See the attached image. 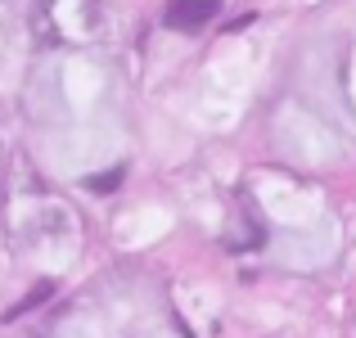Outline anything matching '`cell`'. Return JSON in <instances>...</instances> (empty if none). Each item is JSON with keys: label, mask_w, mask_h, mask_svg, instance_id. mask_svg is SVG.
<instances>
[{"label": "cell", "mask_w": 356, "mask_h": 338, "mask_svg": "<svg viewBox=\"0 0 356 338\" xmlns=\"http://www.w3.org/2000/svg\"><path fill=\"white\" fill-rule=\"evenodd\" d=\"M45 298H50V284H41V289H36L32 298H23V303H18V307H9V316H5V321H18V316H27V312H32V307H41Z\"/></svg>", "instance_id": "7a4b0ae2"}, {"label": "cell", "mask_w": 356, "mask_h": 338, "mask_svg": "<svg viewBox=\"0 0 356 338\" xmlns=\"http://www.w3.org/2000/svg\"><path fill=\"white\" fill-rule=\"evenodd\" d=\"M122 185V167H113L108 176H90L86 181V190H95V194H108V190H118Z\"/></svg>", "instance_id": "3957f363"}, {"label": "cell", "mask_w": 356, "mask_h": 338, "mask_svg": "<svg viewBox=\"0 0 356 338\" xmlns=\"http://www.w3.org/2000/svg\"><path fill=\"white\" fill-rule=\"evenodd\" d=\"M217 0H172L163 14L167 27H176V32H199V27H208L212 18H217Z\"/></svg>", "instance_id": "6da1fadb"}]
</instances>
